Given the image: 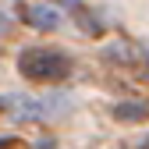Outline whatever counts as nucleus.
<instances>
[{
  "label": "nucleus",
  "mask_w": 149,
  "mask_h": 149,
  "mask_svg": "<svg viewBox=\"0 0 149 149\" xmlns=\"http://www.w3.org/2000/svg\"><path fill=\"white\" fill-rule=\"evenodd\" d=\"M18 68H22L29 78L39 82H61L71 74V57L61 50H46V46H32L25 53H18Z\"/></svg>",
  "instance_id": "f257e3e1"
},
{
  "label": "nucleus",
  "mask_w": 149,
  "mask_h": 149,
  "mask_svg": "<svg viewBox=\"0 0 149 149\" xmlns=\"http://www.w3.org/2000/svg\"><path fill=\"white\" fill-rule=\"evenodd\" d=\"M22 11H25V22H29L32 29H57V25H61V14L53 11V7H46V4L22 7Z\"/></svg>",
  "instance_id": "f03ea898"
},
{
  "label": "nucleus",
  "mask_w": 149,
  "mask_h": 149,
  "mask_svg": "<svg viewBox=\"0 0 149 149\" xmlns=\"http://www.w3.org/2000/svg\"><path fill=\"white\" fill-rule=\"evenodd\" d=\"M114 114H117L121 121H146V117H149V107H142V103H121Z\"/></svg>",
  "instance_id": "7ed1b4c3"
},
{
  "label": "nucleus",
  "mask_w": 149,
  "mask_h": 149,
  "mask_svg": "<svg viewBox=\"0 0 149 149\" xmlns=\"http://www.w3.org/2000/svg\"><path fill=\"white\" fill-rule=\"evenodd\" d=\"M4 32H7V18L0 14V36H4Z\"/></svg>",
  "instance_id": "20e7f679"
},
{
  "label": "nucleus",
  "mask_w": 149,
  "mask_h": 149,
  "mask_svg": "<svg viewBox=\"0 0 149 149\" xmlns=\"http://www.w3.org/2000/svg\"><path fill=\"white\" fill-rule=\"evenodd\" d=\"M11 146H14L11 139H0V149H11Z\"/></svg>",
  "instance_id": "39448f33"
},
{
  "label": "nucleus",
  "mask_w": 149,
  "mask_h": 149,
  "mask_svg": "<svg viewBox=\"0 0 149 149\" xmlns=\"http://www.w3.org/2000/svg\"><path fill=\"white\" fill-rule=\"evenodd\" d=\"M146 68H149V46H146Z\"/></svg>",
  "instance_id": "423d86ee"
}]
</instances>
